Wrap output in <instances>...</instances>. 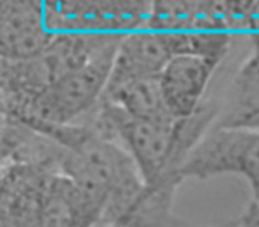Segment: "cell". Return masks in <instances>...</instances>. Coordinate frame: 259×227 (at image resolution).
<instances>
[{"label":"cell","instance_id":"obj_6","mask_svg":"<svg viewBox=\"0 0 259 227\" xmlns=\"http://www.w3.org/2000/svg\"><path fill=\"white\" fill-rule=\"evenodd\" d=\"M107 202L57 170L45 192L39 227H101Z\"/></svg>","mask_w":259,"mask_h":227},{"label":"cell","instance_id":"obj_9","mask_svg":"<svg viewBox=\"0 0 259 227\" xmlns=\"http://www.w3.org/2000/svg\"><path fill=\"white\" fill-rule=\"evenodd\" d=\"M103 98L122 108L134 119L178 121L167 108L158 78H144L108 89Z\"/></svg>","mask_w":259,"mask_h":227},{"label":"cell","instance_id":"obj_1","mask_svg":"<svg viewBox=\"0 0 259 227\" xmlns=\"http://www.w3.org/2000/svg\"><path fill=\"white\" fill-rule=\"evenodd\" d=\"M121 37L117 34L89 62L62 76L13 119L25 124H71L85 119L107 93Z\"/></svg>","mask_w":259,"mask_h":227},{"label":"cell","instance_id":"obj_8","mask_svg":"<svg viewBox=\"0 0 259 227\" xmlns=\"http://www.w3.org/2000/svg\"><path fill=\"white\" fill-rule=\"evenodd\" d=\"M213 128H250L259 130V47L252 48L220 100V114Z\"/></svg>","mask_w":259,"mask_h":227},{"label":"cell","instance_id":"obj_4","mask_svg":"<svg viewBox=\"0 0 259 227\" xmlns=\"http://www.w3.org/2000/svg\"><path fill=\"white\" fill-rule=\"evenodd\" d=\"M43 0H2L0 50L6 61H23L39 55L55 39Z\"/></svg>","mask_w":259,"mask_h":227},{"label":"cell","instance_id":"obj_14","mask_svg":"<svg viewBox=\"0 0 259 227\" xmlns=\"http://www.w3.org/2000/svg\"><path fill=\"white\" fill-rule=\"evenodd\" d=\"M101 227H119V225H101Z\"/></svg>","mask_w":259,"mask_h":227},{"label":"cell","instance_id":"obj_5","mask_svg":"<svg viewBox=\"0 0 259 227\" xmlns=\"http://www.w3.org/2000/svg\"><path fill=\"white\" fill-rule=\"evenodd\" d=\"M172 57L169 37L163 30L148 25L122 34L107 90L137 80L158 78Z\"/></svg>","mask_w":259,"mask_h":227},{"label":"cell","instance_id":"obj_13","mask_svg":"<svg viewBox=\"0 0 259 227\" xmlns=\"http://www.w3.org/2000/svg\"><path fill=\"white\" fill-rule=\"evenodd\" d=\"M211 227H234V222H229V223H222V225H211Z\"/></svg>","mask_w":259,"mask_h":227},{"label":"cell","instance_id":"obj_12","mask_svg":"<svg viewBox=\"0 0 259 227\" xmlns=\"http://www.w3.org/2000/svg\"><path fill=\"white\" fill-rule=\"evenodd\" d=\"M245 30H247L250 36H259V0L255 2L254 9L250 11L247 18V23H245Z\"/></svg>","mask_w":259,"mask_h":227},{"label":"cell","instance_id":"obj_2","mask_svg":"<svg viewBox=\"0 0 259 227\" xmlns=\"http://www.w3.org/2000/svg\"><path fill=\"white\" fill-rule=\"evenodd\" d=\"M183 179L238 176L247 181L250 201H259V130L213 128L188 155L180 170Z\"/></svg>","mask_w":259,"mask_h":227},{"label":"cell","instance_id":"obj_10","mask_svg":"<svg viewBox=\"0 0 259 227\" xmlns=\"http://www.w3.org/2000/svg\"><path fill=\"white\" fill-rule=\"evenodd\" d=\"M257 0H217L231 30L245 29V23Z\"/></svg>","mask_w":259,"mask_h":227},{"label":"cell","instance_id":"obj_7","mask_svg":"<svg viewBox=\"0 0 259 227\" xmlns=\"http://www.w3.org/2000/svg\"><path fill=\"white\" fill-rule=\"evenodd\" d=\"M219 61L197 55H174L160 73V87L167 108L176 119L192 116L206 100V90Z\"/></svg>","mask_w":259,"mask_h":227},{"label":"cell","instance_id":"obj_11","mask_svg":"<svg viewBox=\"0 0 259 227\" xmlns=\"http://www.w3.org/2000/svg\"><path fill=\"white\" fill-rule=\"evenodd\" d=\"M234 222V227H259V201H250L240 216Z\"/></svg>","mask_w":259,"mask_h":227},{"label":"cell","instance_id":"obj_3","mask_svg":"<svg viewBox=\"0 0 259 227\" xmlns=\"http://www.w3.org/2000/svg\"><path fill=\"white\" fill-rule=\"evenodd\" d=\"M54 163L4 162L2 167V227H39L45 192Z\"/></svg>","mask_w":259,"mask_h":227}]
</instances>
